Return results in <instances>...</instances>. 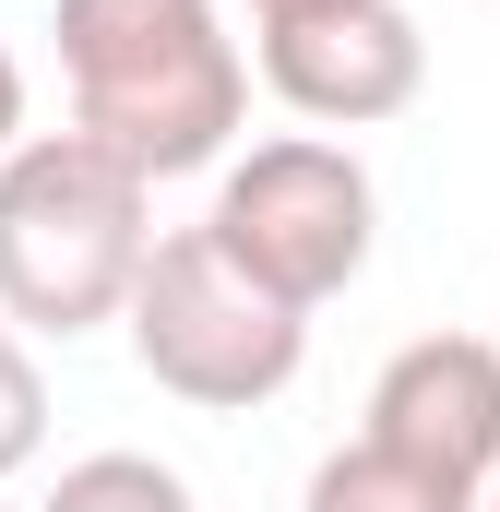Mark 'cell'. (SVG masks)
<instances>
[{
  "label": "cell",
  "instance_id": "obj_1",
  "mask_svg": "<svg viewBox=\"0 0 500 512\" xmlns=\"http://www.w3.org/2000/svg\"><path fill=\"white\" fill-rule=\"evenodd\" d=\"M60 84L72 131H96L143 179H203L227 167L250 120V60L215 0H60Z\"/></svg>",
  "mask_w": 500,
  "mask_h": 512
},
{
  "label": "cell",
  "instance_id": "obj_2",
  "mask_svg": "<svg viewBox=\"0 0 500 512\" xmlns=\"http://www.w3.org/2000/svg\"><path fill=\"white\" fill-rule=\"evenodd\" d=\"M155 239V179L96 131H36L24 155H0V322L60 346L131 322Z\"/></svg>",
  "mask_w": 500,
  "mask_h": 512
},
{
  "label": "cell",
  "instance_id": "obj_3",
  "mask_svg": "<svg viewBox=\"0 0 500 512\" xmlns=\"http://www.w3.org/2000/svg\"><path fill=\"white\" fill-rule=\"evenodd\" d=\"M120 334H131V358H143V382L203 405V417L274 405V393L298 382V358H310V310H286L215 227H167L155 239Z\"/></svg>",
  "mask_w": 500,
  "mask_h": 512
},
{
  "label": "cell",
  "instance_id": "obj_4",
  "mask_svg": "<svg viewBox=\"0 0 500 512\" xmlns=\"http://www.w3.org/2000/svg\"><path fill=\"white\" fill-rule=\"evenodd\" d=\"M203 227L286 298V310H322L346 298L381 251V179L358 167V143L334 131H286V143H250L215 167V203Z\"/></svg>",
  "mask_w": 500,
  "mask_h": 512
},
{
  "label": "cell",
  "instance_id": "obj_5",
  "mask_svg": "<svg viewBox=\"0 0 500 512\" xmlns=\"http://www.w3.org/2000/svg\"><path fill=\"white\" fill-rule=\"evenodd\" d=\"M250 36H262V84L310 131H370L429 96V36L405 0H334V12H286Z\"/></svg>",
  "mask_w": 500,
  "mask_h": 512
},
{
  "label": "cell",
  "instance_id": "obj_6",
  "mask_svg": "<svg viewBox=\"0 0 500 512\" xmlns=\"http://www.w3.org/2000/svg\"><path fill=\"white\" fill-rule=\"evenodd\" d=\"M370 441L489 489L500 477V334H417L370 382Z\"/></svg>",
  "mask_w": 500,
  "mask_h": 512
},
{
  "label": "cell",
  "instance_id": "obj_7",
  "mask_svg": "<svg viewBox=\"0 0 500 512\" xmlns=\"http://www.w3.org/2000/svg\"><path fill=\"white\" fill-rule=\"evenodd\" d=\"M298 512H489V489H465V477H441V465H417V453L358 429V441H334L310 465Z\"/></svg>",
  "mask_w": 500,
  "mask_h": 512
},
{
  "label": "cell",
  "instance_id": "obj_8",
  "mask_svg": "<svg viewBox=\"0 0 500 512\" xmlns=\"http://www.w3.org/2000/svg\"><path fill=\"white\" fill-rule=\"evenodd\" d=\"M36 512H203V501H191V477L155 465V453H84V465H60V489Z\"/></svg>",
  "mask_w": 500,
  "mask_h": 512
},
{
  "label": "cell",
  "instance_id": "obj_9",
  "mask_svg": "<svg viewBox=\"0 0 500 512\" xmlns=\"http://www.w3.org/2000/svg\"><path fill=\"white\" fill-rule=\"evenodd\" d=\"M48 453V370H36V334L0 322V477H24Z\"/></svg>",
  "mask_w": 500,
  "mask_h": 512
},
{
  "label": "cell",
  "instance_id": "obj_10",
  "mask_svg": "<svg viewBox=\"0 0 500 512\" xmlns=\"http://www.w3.org/2000/svg\"><path fill=\"white\" fill-rule=\"evenodd\" d=\"M24 143H36V131H24V60L0 48V155H24Z\"/></svg>",
  "mask_w": 500,
  "mask_h": 512
},
{
  "label": "cell",
  "instance_id": "obj_11",
  "mask_svg": "<svg viewBox=\"0 0 500 512\" xmlns=\"http://www.w3.org/2000/svg\"><path fill=\"white\" fill-rule=\"evenodd\" d=\"M286 12H334V0H250V24H286Z\"/></svg>",
  "mask_w": 500,
  "mask_h": 512
},
{
  "label": "cell",
  "instance_id": "obj_12",
  "mask_svg": "<svg viewBox=\"0 0 500 512\" xmlns=\"http://www.w3.org/2000/svg\"><path fill=\"white\" fill-rule=\"evenodd\" d=\"M489 512H500V477H489Z\"/></svg>",
  "mask_w": 500,
  "mask_h": 512
}]
</instances>
